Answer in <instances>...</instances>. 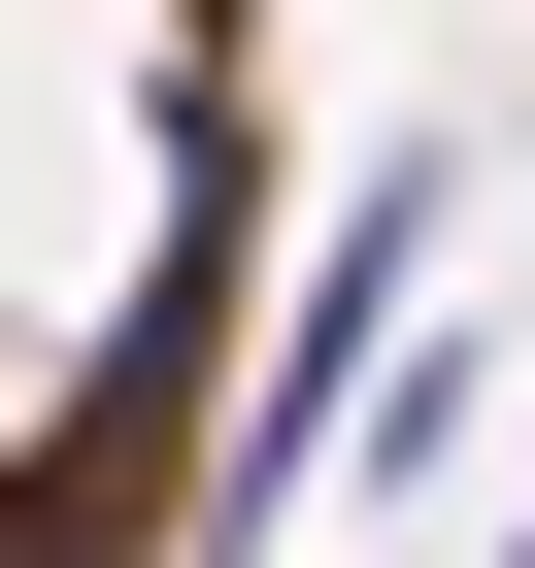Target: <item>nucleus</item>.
<instances>
[{
  "label": "nucleus",
  "instance_id": "f257e3e1",
  "mask_svg": "<svg viewBox=\"0 0 535 568\" xmlns=\"http://www.w3.org/2000/svg\"><path fill=\"white\" fill-rule=\"evenodd\" d=\"M435 234H468V168H369L335 201V267H302V335L234 368V435H201V568H268L335 501V435H369V368H402V302H435Z\"/></svg>",
  "mask_w": 535,
  "mask_h": 568
}]
</instances>
